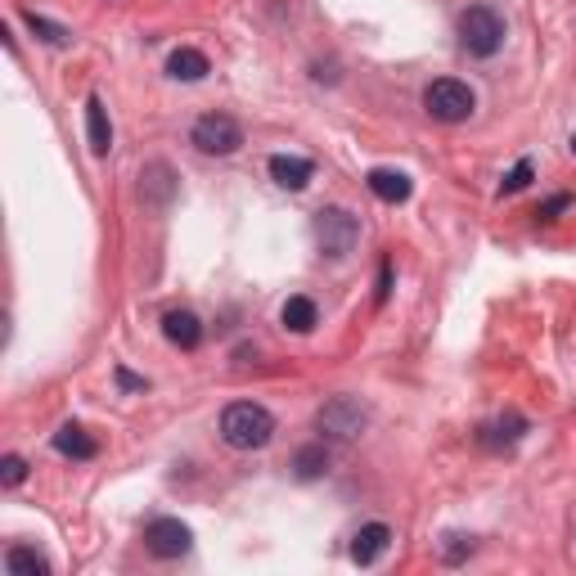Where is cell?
<instances>
[{"mask_svg": "<svg viewBox=\"0 0 576 576\" xmlns=\"http://www.w3.org/2000/svg\"><path fill=\"white\" fill-rule=\"evenodd\" d=\"M446 541H451V545H446V558H451V563H460L464 554H473V541H464V536H446Z\"/></svg>", "mask_w": 576, "mask_h": 576, "instance_id": "44dd1931", "label": "cell"}, {"mask_svg": "<svg viewBox=\"0 0 576 576\" xmlns=\"http://www.w3.org/2000/svg\"><path fill=\"white\" fill-rule=\"evenodd\" d=\"M572 154H576V135H572Z\"/></svg>", "mask_w": 576, "mask_h": 576, "instance_id": "cb8c5ba5", "label": "cell"}, {"mask_svg": "<svg viewBox=\"0 0 576 576\" xmlns=\"http://www.w3.org/2000/svg\"><path fill=\"white\" fill-rule=\"evenodd\" d=\"M527 181H532V163H518L510 176H504V185H500V189H504V194H518Z\"/></svg>", "mask_w": 576, "mask_h": 576, "instance_id": "ffe728a7", "label": "cell"}, {"mask_svg": "<svg viewBox=\"0 0 576 576\" xmlns=\"http://www.w3.org/2000/svg\"><path fill=\"white\" fill-rule=\"evenodd\" d=\"M311 176H316V167L307 163V158H294V154H275L270 158V181L279 185V189H307L311 185Z\"/></svg>", "mask_w": 576, "mask_h": 576, "instance_id": "9c48e42d", "label": "cell"}, {"mask_svg": "<svg viewBox=\"0 0 576 576\" xmlns=\"http://www.w3.org/2000/svg\"><path fill=\"white\" fill-rule=\"evenodd\" d=\"M28 477V460L23 455H6L0 460V486H19Z\"/></svg>", "mask_w": 576, "mask_h": 576, "instance_id": "d6986e66", "label": "cell"}, {"mask_svg": "<svg viewBox=\"0 0 576 576\" xmlns=\"http://www.w3.org/2000/svg\"><path fill=\"white\" fill-rule=\"evenodd\" d=\"M163 333H167V342L181 347V351H194V347L203 342V325H198L194 311H167V316H163Z\"/></svg>", "mask_w": 576, "mask_h": 576, "instance_id": "8fae6325", "label": "cell"}, {"mask_svg": "<svg viewBox=\"0 0 576 576\" xmlns=\"http://www.w3.org/2000/svg\"><path fill=\"white\" fill-rule=\"evenodd\" d=\"M194 150L198 154H212V158H226V154H235L239 144H244V126L235 122V117H226V113H207V117H198L194 122Z\"/></svg>", "mask_w": 576, "mask_h": 576, "instance_id": "8992f818", "label": "cell"}, {"mask_svg": "<svg viewBox=\"0 0 576 576\" xmlns=\"http://www.w3.org/2000/svg\"><path fill=\"white\" fill-rule=\"evenodd\" d=\"M167 72L176 82H203L207 72H212V63H207V54L203 50H189V45H181V50H172V59H167Z\"/></svg>", "mask_w": 576, "mask_h": 576, "instance_id": "4fadbf2b", "label": "cell"}, {"mask_svg": "<svg viewBox=\"0 0 576 576\" xmlns=\"http://www.w3.org/2000/svg\"><path fill=\"white\" fill-rule=\"evenodd\" d=\"M54 451L68 455V460H95V455H100V442L91 438L82 423H63V428L54 432Z\"/></svg>", "mask_w": 576, "mask_h": 576, "instance_id": "30bf717a", "label": "cell"}, {"mask_svg": "<svg viewBox=\"0 0 576 576\" xmlns=\"http://www.w3.org/2000/svg\"><path fill=\"white\" fill-rule=\"evenodd\" d=\"M6 567H10V576H45L50 572V563L37 549H28V545H14L6 554Z\"/></svg>", "mask_w": 576, "mask_h": 576, "instance_id": "e0dca14e", "label": "cell"}, {"mask_svg": "<svg viewBox=\"0 0 576 576\" xmlns=\"http://www.w3.org/2000/svg\"><path fill=\"white\" fill-rule=\"evenodd\" d=\"M294 473H298L302 482H316V477H325V473H329V451H325V442H316V446H302V451L294 455Z\"/></svg>", "mask_w": 576, "mask_h": 576, "instance_id": "2e32d148", "label": "cell"}, {"mask_svg": "<svg viewBox=\"0 0 576 576\" xmlns=\"http://www.w3.org/2000/svg\"><path fill=\"white\" fill-rule=\"evenodd\" d=\"M86 135H91V154H109L113 150V122H109V109H104V100H86Z\"/></svg>", "mask_w": 576, "mask_h": 576, "instance_id": "7c38bea8", "label": "cell"}, {"mask_svg": "<svg viewBox=\"0 0 576 576\" xmlns=\"http://www.w3.org/2000/svg\"><path fill=\"white\" fill-rule=\"evenodd\" d=\"M460 45L477 59H491L504 45V19L491 6H473L460 14Z\"/></svg>", "mask_w": 576, "mask_h": 576, "instance_id": "3957f363", "label": "cell"}, {"mask_svg": "<svg viewBox=\"0 0 576 576\" xmlns=\"http://www.w3.org/2000/svg\"><path fill=\"white\" fill-rule=\"evenodd\" d=\"M370 189H374V198H383V203H405L414 185H410V176L397 172V167H374V172H370Z\"/></svg>", "mask_w": 576, "mask_h": 576, "instance_id": "5bb4252c", "label": "cell"}, {"mask_svg": "<svg viewBox=\"0 0 576 576\" xmlns=\"http://www.w3.org/2000/svg\"><path fill=\"white\" fill-rule=\"evenodd\" d=\"M563 207H572V198H567V194H558V198H549V203L541 207V216H545V222H554V216H558Z\"/></svg>", "mask_w": 576, "mask_h": 576, "instance_id": "7402d4cb", "label": "cell"}, {"mask_svg": "<svg viewBox=\"0 0 576 576\" xmlns=\"http://www.w3.org/2000/svg\"><path fill=\"white\" fill-rule=\"evenodd\" d=\"M279 320H284V329H294V333H311L316 320H320V311H316L311 298H288L284 311H279Z\"/></svg>", "mask_w": 576, "mask_h": 576, "instance_id": "9a60e30c", "label": "cell"}, {"mask_svg": "<svg viewBox=\"0 0 576 576\" xmlns=\"http://www.w3.org/2000/svg\"><path fill=\"white\" fill-rule=\"evenodd\" d=\"M388 545H392V527H388V523H366V527L356 532V541H351V563L370 567V563L383 558Z\"/></svg>", "mask_w": 576, "mask_h": 576, "instance_id": "ba28073f", "label": "cell"}, {"mask_svg": "<svg viewBox=\"0 0 576 576\" xmlns=\"http://www.w3.org/2000/svg\"><path fill=\"white\" fill-rule=\"evenodd\" d=\"M423 109H428V117L455 126V122H469V117H473L477 95H473L464 82H455V78H438V82L423 91Z\"/></svg>", "mask_w": 576, "mask_h": 576, "instance_id": "7a4b0ae2", "label": "cell"}, {"mask_svg": "<svg viewBox=\"0 0 576 576\" xmlns=\"http://www.w3.org/2000/svg\"><path fill=\"white\" fill-rule=\"evenodd\" d=\"M144 545H150V554H158V558H181V554H189L194 532L181 518H154L150 527H144Z\"/></svg>", "mask_w": 576, "mask_h": 576, "instance_id": "52a82bcc", "label": "cell"}, {"mask_svg": "<svg viewBox=\"0 0 576 576\" xmlns=\"http://www.w3.org/2000/svg\"><path fill=\"white\" fill-rule=\"evenodd\" d=\"M316 244L325 257H347L360 244V222L347 207H320L316 212Z\"/></svg>", "mask_w": 576, "mask_h": 576, "instance_id": "277c9868", "label": "cell"}, {"mask_svg": "<svg viewBox=\"0 0 576 576\" xmlns=\"http://www.w3.org/2000/svg\"><path fill=\"white\" fill-rule=\"evenodd\" d=\"M222 438L235 451H261L275 438V414L266 405H257V401H235L222 414Z\"/></svg>", "mask_w": 576, "mask_h": 576, "instance_id": "6da1fadb", "label": "cell"}, {"mask_svg": "<svg viewBox=\"0 0 576 576\" xmlns=\"http://www.w3.org/2000/svg\"><path fill=\"white\" fill-rule=\"evenodd\" d=\"M366 423H370V410L360 405L356 397H333V401H325L320 414H316V428L325 432V438H333V442L360 438V432H366Z\"/></svg>", "mask_w": 576, "mask_h": 576, "instance_id": "5b68a950", "label": "cell"}, {"mask_svg": "<svg viewBox=\"0 0 576 576\" xmlns=\"http://www.w3.org/2000/svg\"><path fill=\"white\" fill-rule=\"evenodd\" d=\"M117 383H122V388H144V379H135L131 370H117Z\"/></svg>", "mask_w": 576, "mask_h": 576, "instance_id": "603a6c76", "label": "cell"}, {"mask_svg": "<svg viewBox=\"0 0 576 576\" xmlns=\"http://www.w3.org/2000/svg\"><path fill=\"white\" fill-rule=\"evenodd\" d=\"M23 19H28V28H32V32H37V37L45 41V45H68V41H72V32H68L63 23H50V19H41V14H32V10H28Z\"/></svg>", "mask_w": 576, "mask_h": 576, "instance_id": "ac0fdd59", "label": "cell"}]
</instances>
